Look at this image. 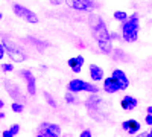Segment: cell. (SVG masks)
Wrapping results in <instances>:
<instances>
[{
    "instance_id": "obj_1",
    "label": "cell",
    "mask_w": 152,
    "mask_h": 137,
    "mask_svg": "<svg viewBox=\"0 0 152 137\" xmlns=\"http://www.w3.org/2000/svg\"><path fill=\"white\" fill-rule=\"evenodd\" d=\"M90 28L93 31V37L97 43V47L100 52L104 53H111L113 51V41H111V34L107 28V24L104 23V20L96 14L90 15Z\"/></svg>"
},
{
    "instance_id": "obj_2",
    "label": "cell",
    "mask_w": 152,
    "mask_h": 137,
    "mask_svg": "<svg viewBox=\"0 0 152 137\" xmlns=\"http://www.w3.org/2000/svg\"><path fill=\"white\" fill-rule=\"evenodd\" d=\"M138 32H140V20L137 14H132L122 23V38L126 43H135L138 40Z\"/></svg>"
},
{
    "instance_id": "obj_3",
    "label": "cell",
    "mask_w": 152,
    "mask_h": 137,
    "mask_svg": "<svg viewBox=\"0 0 152 137\" xmlns=\"http://www.w3.org/2000/svg\"><path fill=\"white\" fill-rule=\"evenodd\" d=\"M3 46H5V52L6 55L12 59V61H15V63H23V61H26V52L21 49V46H18L15 41H12L9 38H5L3 41Z\"/></svg>"
},
{
    "instance_id": "obj_4",
    "label": "cell",
    "mask_w": 152,
    "mask_h": 137,
    "mask_svg": "<svg viewBox=\"0 0 152 137\" xmlns=\"http://www.w3.org/2000/svg\"><path fill=\"white\" fill-rule=\"evenodd\" d=\"M67 90L72 92V93H81V92H87V93H91V95H96L99 92V89L96 85L87 82L84 79H72L67 85Z\"/></svg>"
},
{
    "instance_id": "obj_5",
    "label": "cell",
    "mask_w": 152,
    "mask_h": 137,
    "mask_svg": "<svg viewBox=\"0 0 152 137\" xmlns=\"http://www.w3.org/2000/svg\"><path fill=\"white\" fill-rule=\"evenodd\" d=\"M12 11H14V14H15L20 20L26 21V23L37 24L38 21H40V18H38V15L35 14L34 11H31L29 8L23 6V5H20V3H14V6H12Z\"/></svg>"
},
{
    "instance_id": "obj_6",
    "label": "cell",
    "mask_w": 152,
    "mask_h": 137,
    "mask_svg": "<svg viewBox=\"0 0 152 137\" xmlns=\"http://www.w3.org/2000/svg\"><path fill=\"white\" fill-rule=\"evenodd\" d=\"M40 134L44 137H61V127L56 123L44 122L40 125Z\"/></svg>"
},
{
    "instance_id": "obj_7",
    "label": "cell",
    "mask_w": 152,
    "mask_h": 137,
    "mask_svg": "<svg viewBox=\"0 0 152 137\" xmlns=\"http://www.w3.org/2000/svg\"><path fill=\"white\" fill-rule=\"evenodd\" d=\"M66 5L75 11H81V12H91L94 8L93 2H87V0H66Z\"/></svg>"
},
{
    "instance_id": "obj_8",
    "label": "cell",
    "mask_w": 152,
    "mask_h": 137,
    "mask_svg": "<svg viewBox=\"0 0 152 137\" xmlns=\"http://www.w3.org/2000/svg\"><path fill=\"white\" fill-rule=\"evenodd\" d=\"M111 76L116 79V82H117V85H119L120 90H126V89L129 87V79H128V76H126V73H125L123 70L114 69L113 73H111Z\"/></svg>"
},
{
    "instance_id": "obj_9",
    "label": "cell",
    "mask_w": 152,
    "mask_h": 137,
    "mask_svg": "<svg viewBox=\"0 0 152 137\" xmlns=\"http://www.w3.org/2000/svg\"><path fill=\"white\" fill-rule=\"evenodd\" d=\"M21 76L26 81V87H28V93L31 96H34L37 93V82H35V76L31 70H21Z\"/></svg>"
},
{
    "instance_id": "obj_10",
    "label": "cell",
    "mask_w": 152,
    "mask_h": 137,
    "mask_svg": "<svg viewBox=\"0 0 152 137\" xmlns=\"http://www.w3.org/2000/svg\"><path fill=\"white\" fill-rule=\"evenodd\" d=\"M122 128L128 133V134H138L142 131V125L140 122L135 120V119H128V120H123L122 122Z\"/></svg>"
},
{
    "instance_id": "obj_11",
    "label": "cell",
    "mask_w": 152,
    "mask_h": 137,
    "mask_svg": "<svg viewBox=\"0 0 152 137\" xmlns=\"http://www.w3.org/2000/svg\"><path fill=\"white\" fill-rule=\"evenodd\" d=\"M84 63H85V58H84L82 55L72 56V58H69V61H67V64H69V67L72 69L73 73H79V72L82 70Z\"/></svg>"
},
{
    "instance_id": "obj_12",
    "label": "cell",
    "mask_w": 152,
    "mask_h": 137,
    "mask_svg": "<svg viewBox=\"0 0 152 137\" xmlns=\"http://www.w3.org/2000/svg\"><path fill=\"white\" fill-rule=\"evenodd\" d=\"M120 105H122V108H123L125 111H132V110L137 108L138 101H137L134 96H129V95H128V96H123V97H122Z\"/></svg>"
},
{
    "instance_id": "obj_13",
    "label": "cell",
    "mask_w": 152,
    "mask_h": 137,
    "mask_svg": "<svg viewBox=\"0 0 152 137\" xmlns=\"http://www.w3.org/2000/svg\"><path fill=\"white\" fill-rule=\"evenodd\" d=\"M119 90H120L119 85H117L116 79H114L113 76H108V78L104 79V92H105V93L113 95V93H116V92H119Z\"/></svg>"
},
{
    "instance_id": "obj_14",
    "label": "cell",
    "mask_w": 152,
    "mask_h": 137,
    "mask_svg": "<svg viewBox=\"0 0 152 137\" xmlns=\"http://www.w3.org/2000/svg\"><path fill=\"white\" fill-rule=\"evenodd\" d=\"M91 76V81H102L104 79V69L97 64H90V70H88Z\"/></svg>"
},
{
    "instance_id": "obj_15",
    "label": "cell",
    "mask_w": 152,
    "mask_h": 137,
    "mask_svg": "<svg viewBox=\"0 0 152 137\" xmlns=\"http://www.w3.org/2000/svg\"><path fill=\"white\" fill-rule=\"evenodd\" d=\"M113 17L116 18L117 21H122V23H123L125 20H128V14H126L125 11H116V12L113 14Z\"/></svg>"
},
{
    "instance_id": "obj_16",
    "label": "cell",
    "mask_w": 152,
    "mask_h": 137,
    "mask_svg": "<svg viewBox=\"0 0 152 137\" xmlns=\"http://www.w3.org/2000/svg\"><path fill=\"white\" fill-rule=\"evenodd\" d=\"M11 108H12V111H14V113H21L24 107H23V104H20V102H14V104L11 105Z\"/></svg>"
},
{
    "instance_id": "obj_17",
    "label": "cell",
    "mask_w": 152,
    "mask_h": 137,
    "mask_svg": "<svg viewBox=\"0 0 152 137\" xmlns=\"http://www.w3.org/2000/svg\"><path fill=\"white\" fill-rule=\"evenodd\" d=\"M73 95H75V93H72V92L66 93L64 99H66V102H67V104H73V102H75V96H73Z\"/></svg>"
},
{
    "instance_id": "obj_18",
    "label": "cell",
    "mask_w": 152,
    "mask_h": 137,
    "mask_svg": "<svg viewBox=\"0 0 152 137\" xmlns=\"http://www.w3.org/2000/svg\"><path fill=\"white\" fill-rule=\"evenodd\" d=\"M11 133L12 134H14V136H17L18 133H20V125H18V123H14V125H11Z\"/></svg>"
},
{
    "instance_id": "obj_19",
    "label": "cell",
    "mask_w": 152,
    "mask_h": 137,
    "mask_svg": "<svg viewBox=\"0 0 152 137\" xmlns=\"http://www.w3.org/2000/svg\"><path fill=\"white\" fill-rule=\"evenodd\" d=\"M0 69H2L3 72H12V70H14V66H12L11 63L9 64H2V67H0Z\"/></svg>"
},
{
    "instance_id": "obj_20",
    "label": "cell",
    "mask_w": 152,
    "mask_h": 137,
    "mask_svg": "<svg viewBox=\"0 0 152 137\" xmlns=\"http://www.w3.org/2000/svg\"><path fill=\"white\" fill-rule=\"evenodd\" d=\"M78 137H93V134H91V131H90V130H84Z\"/></svg>"
},
{
    "instance_id": "obj_21",
    "label": "cell",
    "mask_w": 152,
    "mask_h": 137,
    "mask_svg": "<svg viewBox=\"0 0 152 137\" xmlns=\"http://www.w3.org/2000/svg\"><path fill=\"white\" fill-rule=\"evenodd\" d=\"M5 46H3V43L2 41H0V61H2L3 59V56H5Z\"/></svg>"
},
{
    "instance_id": "obj_22",
    "label": "cell",
    "mask_w": 152,
    "mask_h": 137,
    "mask_svg": "<svg viewBox=\"0 0 152 137\" xmlns=\"http://www.w3.org/2000/svg\"><path fill=\"white\" fill-rule=\"evenodd\" d=\"M46 99H47V102L50 104V107H56V102L53 101L52 97H50V95H47V93H46Z\"/></svg>"
},
{
    "instance_id": "obj_23",
    "label": "cell",
    "mask_w": 152,
    "mask_h": 137,
    "mask_svg": "<svg viewBox=\"0 0 152 137\" xmlns=\"http://www.w3.org/2000/svg\"><path fill=\"white\" fill-rule=\"evenodd\" d=\"M2 137H14V134L11 133V130H5L3 134H2Z\"/></svg>"
},
{
    "instance_id": "obj_24",
    "label": "cell",
    "mask_w": 152,
    "mask_h": 137,
    "mask_svg": "<svg viewBox=\"0 0 152 137\" xmlns=\"http://www.w3.org/2000/svg\"><path fill=\"white\" fill-rule=\"evenodd\" d=\"M145 122L148 123L149 127H152V116H151V114H148V116H146V119H145Z\"/></svg>"
},
{
    "instance_id": "obj_25",
    "label": "cell",
    "mask_w": 152,
    "mask_h": 137,
    "mask_svg": "<svg viewBox=\"0 0 152 137\" xmlns=\"http://www.w3.org/2000/svg\"><path fill=\"white\" fill-rule=\"evenodd\" d=\"M62 2H64V0H50V3H52V5H59Z\"/></svg>"
},
{
    "instance_id": "obj_26",
    "label": "cell",
    "mask_w": 152,
    "mask_h": 137,
    "mask_svg": "<svg viewBox=\"0 0 152 137\" xmlns=\"http://www.w3.org/2000/svg\"><path fill=\"white\" fill-rule=\"evenodd\" d=\"M137 137H148V133H142V131H140V134H138Z\"/></svg>"
},
{
    "instance_id": "obj_27",
    "label": "cell",
    "mask_w": 152,
    "mask_h": 137,
    "mask_svg": "<svg viewBox=\"0 0 152 137\" xmlns=\"http://www.w3.org/2000/svg\"><path fill=\"white\" fill-rule=\"evenodd\" d=\"M146 111H148V114H151V116H152V107H148V108H146Z\"/></svg>"
},
{
    "instance_id": "obj_28",
    "label": "cell",
    "mask_w": 152,
    "mask_h": 137,
    "mask_svg": "<svg viewBox=\"0 0 152 137\" xmlns=\"http://www.w3.org/2000/svg\"><path fill=\"white\" fill-rule=\"evenodd\" d=\"M148 137H152V127H151V130L148 131Z\"/></svg>"
},
{
    "instance_id": "obj_29",
    "label": "cell",
    "mask_w": 152,
    "mask_h": 137,
    "mask_svg": "<svg viewBox=\"0 0 152 137\" xmlns=\"http://www.w3.org/2000/svg\"><path fill=\"white\" fill-rule=\"evenodd\" d=\"M3 107H5V102L2 101V99H0V108H3Z\"/></svg>"
},
{
    "instance_id": "obj_30",
    "label": "cell",
    "mask_w": 152,
    "mask_h": 137,
    "mask_svg": "<svg viewBox=\"0 0 152 137\" xmlns=\"http://www.w3.org/2000/svg\"><path fill=\"white\" fill-rule=\"evenodd\" d=\"M3 117H5V114H3V113H0V119H3Z\"/></svg>"
},
{
    "instance_id": "obj_31",
    "label": "cell",
    "mask_w": 152,
    "mask_h": 137,
    "mask_svg": "<svg viewBox=\"0 0 152 137\" xmlns=\"http://www.w3.org/2000/svg\"><path fill=\"white\" fill-rule=\"evenodd\" d=\"M3 18V15H2V12H0V20H2Z\"/></svg>"
},
{
    "instance_id": "obj_32",
    "label": "cell",
    "mask_w": 152,
    "mask_h": 137,
    "mask_svg": "<svg viewBox=\"0 0 152 137\" xmlns=\"http://www.w3.org/2000/svg\"><path fill=\"white\" fill-rule=\"evenodd\" d=\"M37 137H44V136H41V134H38V136H37Z\"/></svg>"
},
{
    "instance_id": "obj_33",
    "label": "cell",
    "mask_w": 152,
    "mask_h": 137,
    "mask_svg": "<svg viewBox=\"0 0 152 137\" xmlns=\"http://www.w3.org/2000/svg\"><path fill=\"white\" fill-rule=\"evenodd\" d=\"M87 2H91V0H87Z\"/></svg>"
},
{
    "instance_id": "obj_34",
    "label": "cell",
    "mask_w": 152,
    "mask_h": 137,
    "mask_svg": "<svg viewBox=\"0 0 152 137\" xmlns=\"http://www.w3.org/2000/svg\"><path fill=\"white\" fill-rule=\"evenodd\" d=\"M64 2H66V0H64Z\"/></svg>"
}]
</instances>
